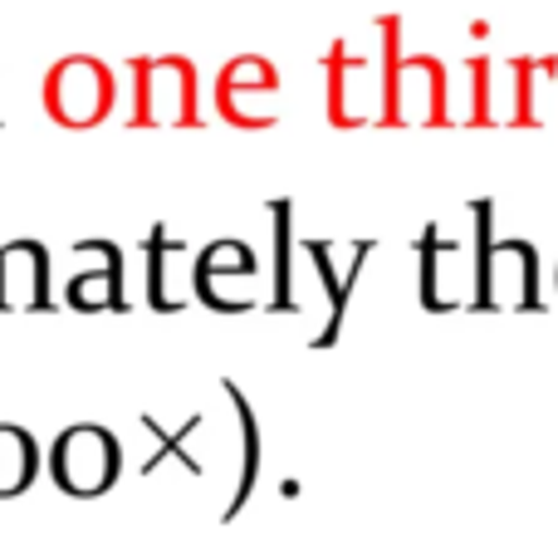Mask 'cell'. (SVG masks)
Instances as JSON below:
<instances>
[{"mask_svg":"<svg viewBox=\"0 0 558 534\" xmlns=\"http://www.w3.org/2000/svg\"><path fill=\"white\" fill-rule=\"evenodd\" d=\"M118 471H123V447L108 427L98 422H78L64 427L49 447V476L64 496L74 500H98L118 486Z\"/></svg>","mask_w":558,"mask_h":534,"instance_id":"cell-1","label":"cell"},{"mask_svg":"<svg viewBox=\"0 0 558 534\" xmlns=\"http://www.w3.org/2000/svg\"><path fill=\"white\" fill-rule=\"evenodd\" d=\"M45 98L59 123L84 128L108 113V104H113V78H108V69L94 64V59H69V64H59L54 74H49Z\"/></svg>","mask_w":558,"mask_h":534,"instance_id":"cell-2","label":"cell"},{"mask_svg":"<svg viewBox=\"0 0 558 534\" xmlns=\"http://www.w3.org/2000/svg\"><path fill=\"white\" fill-rule=\"evenodd\" d=\"M147 300L162 314H177L196 300V251L172 241L162 226L147 235Z\"/></svg>","mask_w":558,"mask_h":534,"instance_id":"cell-3","label":"cell"},{"mask_svg":"<svg viewBox=\"0 0 558 534\" xmlns=\"http://www.w3.org/2000/svg\"><path fill=\"white\" fill-rule=\"evenodd\" d=\"M49 251L39 241L0 245V310H49Z\"/></svg>","mask_w":558,"mask_h":534,"instance_id":"cell-4","label":"cell"},{"mask_svg":"<svg viewBox=\"0 0 558 534\" xmlns=\"http://www.w3.org/2000/svg\"><path fill=\"white\" fill-rule=\"evenodd\" d=\"M231 280H245V284L255 280V255H251V245H241V241H216V245H206V251H196V300L211 304V310H221V314H231V310L241 314L235 294L226 290Z\"/></svg>","mask_w":558,"mask_h":534,"instance_id":"cell-5","label":"cell"},{"mask_svg":"<svg viewBox=\"0 0 558 534\" xmlns=\"http://www.w3.org/2000/svg\"><path fill=\"white\" fill-rule=\"evenodd\" d=\"M64 300L74 304V310H84V314L128 310V294H123V255H118V245H104V260H98V270H84V265H74V270H69Z\"/></svg>","mask_w":558,"mask_h":534,"instance_id":"cell-6","label":"cell"},{"mask_svg":"<svg viewBox=\"0 0 558 534\" xmlns=\"http://www.w3.org/2000/svg\"><path fill=\"white\" fill-rule=\"evenodd\" d=\"M367 251H373V245H363V251H357L353 260H348V270H338V251H333V245H324V241L304 245V255H308V260H314L318 280L328 284V324H324V333H318L314 343H333V339H338V324H343L348 294H353V280H357V270H363Z\"/></svg>","mask_w":558,"mask_h":534,"instance_id":"cell-7","label":"cell"},{"mask_svg":"<svg viewBox=\"0 0 558 534\" xmlns=\"http://www.w3.org/2000/svg\"><path fill=\"white\" fill-rule=\"evenodd\" d=\"M221 392L231 398V417H235V432H241V476H235V496H231V506H226V515H221V520H231V515H241L245 510L255 481H260V422H255L251 402H245V392L235 388V383H221Z\"/></svg>","mask_w":558,"mask_h":534,"instance_id":"cell-8","label":"cell"},{"mask_svg":"<svg viewBox=\"0 0 558 534\" xmlns=\"http://www.w3.org/2000/svg\"><path fill=\"white\" fill-rule=\"evenodd\" d=\"M39 476V441L15 422H0V500H15Z\"/></svg>","mask_w":558,"mask_h":534,"instance_id":"cell-9","label":"cell"},{"mask_svg":"<svg viewBox=\"0 0 558 534\" xmlns=\"http://www.w3.org/2000/svg\"><path fill=\"white\" fill-rule=\"evenodd\" d=\"M186 94H192V69L186 64L167 59V64L147 69V118L153 123H182V118H192Z\"/></svg>","mask_w":558,"mask_h":534,"instance_id":"cell-10","label":"cell"},{"mask_svg":"<svg viewBox=\"0 0 558 534\" xmlns=\"http://www.w3.org/2000/svg\"><path fill=\"white\" fill-rule=\"evenodd\" d=\"M275 245L279 251H275V300L270 304L279 314H294L299 300H294V280H289V255L294 251H289V206L284 202L275 206Z\"/></svg>","mask_w":558,"mask_h":534,"instance_id":"cell-11","label":"cell"}]
</instances>
